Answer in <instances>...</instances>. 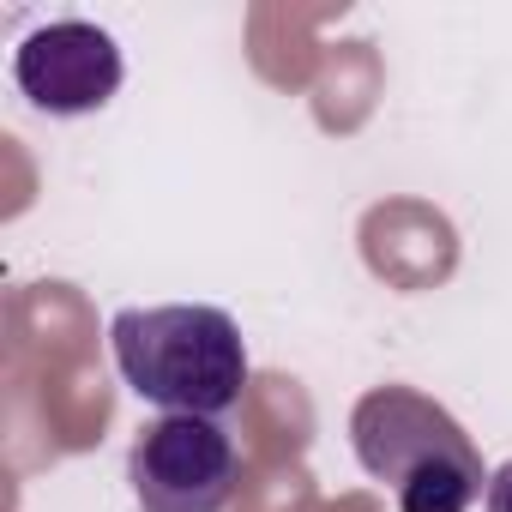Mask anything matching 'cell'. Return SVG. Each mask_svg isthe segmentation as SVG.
<instances>
[{"label":"cell","mask_w":512,"mask_h":512,"mask_svg":"<svg viewBox=\"0 0 512 512\" xmlns=\"http://www.w3.org/2000/svg\"><path fill=\"white\" fill-rule=\"evenodd\" d=\"M109 350L121 380L163 416H223L247 392L241 326L211 302L121 308L109 320Z\"/></svg>","instance_id":"1"},{"label":"cell","mask_w":512,"mask_h":512,"mask_svg":"<svg viewBox=\"0 0 512 512\" xmlns=\"http://www.w3.org/2000/svg\"><path fill=\"white\" fill-rule=\"evenodd\" d=\"M356 464L392 488L398 512H470L488 494L464 422L416 386H374L350 410Z\"/></svg>","instance_id":"2"},{"label":"cell","mask_w":512,"mask_h":512,"mask_svg":"<svg viewBox=\"0 0 512 512\" xmlns=\"http://www.w3.org/2000/svg\"><path fill=\"white\" fill-rule=\"evenodd\" d=\"M139 512H223L241 482V452L211 416H157L127 452Z\"/></svg>","instance_id":"3"},{"label":"cell","mask_w":512,"mask_h":512,"mask_svg":"<svg viewBox=\"0 0 512 512\" xmlns=\"http://www.w3.org/2000/svg\"><path fill=\"white\" fill-rule=\"evenodd\" d=\"M121 73L127 67H121L115 37L85 19H55V25L31 31L13 55V79H19L25 103L43 115H61V121L103 109L121 91Z\"/></svg>","instance_id":"4"},{"label":"cell","mask_w":512,"mask_h":512,"mask_svg":"<svg viewBox=\"0 0 512 512\" xmlns=\"http://www.w3.org/2000/svg\"><path fill=\"white\" fill-rule=\"evenodd\" d=\"M482 506H488V512H512V458H506V464L488 476V494H482Z\"/></svg>","instance_id":"5"}]
</instances>
